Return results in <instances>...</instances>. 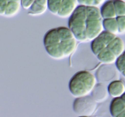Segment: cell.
<instances>
[{
  "mask_svg": "<svg viewBox=\"0 0 125 117\" xmlns=\"http://www.w3.org/2000/svg\"><path fill=\"white\" fill-rule=\"evenodd\" d=\"M103 20L98 7L79 4L69 17L68 25L78 41L85 43L104 31Z\"/></svg>",
  "mask_w": 125,
  "mask_h": 117,
  "instance_id": "6da1fadb",
  "label": "cell"
},
{
  "mask_svg": "<svg viewBox=\"0 0 125 117\" xmlns=\"http://www.w3.org/2000/svg\"><path fill=\"white\" fill-rule=\"evenodd\" d=\"M43 45L51 58L62 60L74 53L78 40L68 27L60 26L46 32L43 37Z\"/></svg>",
  "mask_w": 125,
  "mask_h": 117,
  "instance_id": "7a4b0ae2",
  "label": "cell"
},
{
  "mask_svg": "<svg viewBox=\"0 0 125 117\" xmlns=\"http://www.w3.org/2000/svg\"><path fill=\"white\" fill-rule=\"evenodd\" d=\"M90 49L101 63L113 64L124 52L125 44L122 38L104 30L92 41Z\"/></svg>",
  "mask_w": 125,
  "mask_h": 117,
  "instance_id": "3957f363",
  "label": "cell"
},
{
  "mask_svg": "<svg viewBox=\"0 0 125 117\" xmlns=\"http://www.w3.org/2000/svg\"><path fill=\"white\" fill-rule=\"evenodd\" d=\"M96 84L97 80L94 74L87 70H81L71 78L68 88L71 94L78 98L91 94Z\"/></svg>",
  "mask_w": 125,
  "mask_h": 117,
  "instance_id": "277c9868",
  "label": "cell"
},
{
  "mask_svg": "<svg viewBox=\"0 0 125 117\" xmlns=\"http://www.w3.org/2000/svg\"><path fill=\"white\" fill-rule=\"evenodd\" d=\"M78 4V0H48V10L54 15L69 18Z\"/></svg>",
  "mask_w": 125,
  "mask_h": 117,
  "instance_id": "5b68a950",
  "label": "cell"
},
{
  "mask_svg": "<svg viewBox=\"0 0 125 117\" xmlns=\"http://www.w3.org/2000/svg\"><path fill=\"white\" fill-rule=\"evenodd\" d=\"M96 108L97 102L89 95L76 98L73 104V111L79 116H92Z\"/></svg>",
  "mask_w": 125,
  "mask_h": 117,
  "instance_id": "8992f818",
  "label": "cell"
},
{
  "mask_svg": "<svg viewBox=\"0 0 125 117\" xmlns=\"http://www.w3.org/2000/svg\"><path fill=\"white\" fill-rule=\"evenodd\" d=\"M117 71L118 69L114 67L112 64H103L97 69L95 76L98 83H110L116 80Z\"/></svg>",
  "mask_w": 125,
  "mask_h": 117,
  "instance_id": "52a82bcc",
  "label": "cell"
},
{
  "mask_svg": "<svg viewBox=\"0 0 125 117\" xmlns=\"http://www.w3.org/2000/svg\"><path fill=\"white\" fill-rule=\"evenodd\" d=\"M91 95L97 103L104 102L110 96L106 84L102 83H98L95 85L91 93Z\"/></svg>",
  "mask_w": 125,
  "mask_h": 117,
  "instance_id": "ba28073f",
  "label": "cell"
},
{
  "mask_svg": "<svg viewBox=\"0 0 125 117\" xmlns=\"http://www.w3.org/2000/svg\"><path fill=\"white\" fill-rule=\"evenodd\" d=\"M108 92L113 98L120 97L125 93V84L121 80H115L109 83Z\"/></svg>",
  "mask_w": 125,
  "mask_h": 117,
  "instance_id": "9c48e42d",
  "label": "cell"
},
{
  "mask_svg": "<svg viewBox=\"0 0 125 117\" xmlns=\"http://www.w3.org/2000/svg\"><path fill=\"white\" fill-rule=\"evenodd\" d=\"M48 8V0H35L29 9L28 14L32 16L42 15Z\"/></svg>",
  "mask_w": 125,
  "mask_h": 117,
  "instance_id": "30bf717a",
  "label": "cell"
},
{
  "mask_svg": "<svg viewBox=\"0 0 125 117\" xmlns=\"http://www.w3.org/2000/svg\"><path fill=\"white\" fill-rule=\"evenodd\" d=\"M100 13L103 19L117 18L114 0H109L104 2L100 8Z\"/></svg>",
  "mask_w": 125,
  "mask_h": 117,
  "instance_id": "8fae6325",
  "label": "cell"
},
{
  "mask_svg": "<svg viewBox=\"0 0 125 117\" xmlns=\"http://www.w3.org/2000/svg\"><path fill=\"white\" fill-rule=\"evenodd\" d=\"M104 30L108 32L117 35L119 34L118 23L115 18H107L103 20Z\"/></svg>",
  "mask_w": 125,
  "mask_h": 117,
  "instance_id": "7c38bea8",
  "label": "cell"
},
{
  "mask_svg": "<svg viewBox=\"0 0 125 117\" xmlns=\"http://www.w3.org/2000/svg\"><path fill=\"white\" fill-rule=\"evenodd\" d=\"M21 6V1H10L7 4L4 16L9 18L15 17L19 13Z\"/></svg>",
  "mask_w": 125,
  "mask_h": 117,
  "instance_id": "4fadbf2b",
  "label": "cell"
},
{
  "mask_svg": "<svg viewBox=\"0 0 125 117\" xmlns=\"http://www.w3.org/2000/svg\"><path fill=\"white\" fill-rule=\"evenodd\" d=\"M115 64L118 72L125 78V50L118 57Z\"/></svg>",
  "mask_w": 125,
  "mask_h": 117,
  "instance_id": "5bb4252c",
  "label": "cell"
},
{
  "mask_svg": "<svg viewBox=\"0 0 125 117\" xmlns=\"http://www.w3.org/2000/svg\"><path fill=\"white\" fill-rule=\"evenodd\" d=\"M117 17L125 16V1L123 0H114Z\"/></svg>",
  "mask_w": 125,
  "mask_h": 117,
  "instance_id": "9a60e30c",
  "label": "cell"
},
{
  "mask_svg": "<svg viewBox=\"0 0 125 117\" xmlns=\"http://www.w3.org/2000/svg\"><path fill=\"white\" fill-rule=\"evenodd\" d=\"M78 3L80 5H84L87 6H95L99 7L101 6L106 0H78Z\"/></svg>",
  "mask_w": 125,
  "mask_h": 117,
  "instance_id": "2e32d148",
  "label": "cell"
},
{
  "mask_svg": "<svg viewBox=\"0 0 125 117\" xmlns=\"http://www.w3.org/2000/svg\"><path fill=\"white\" fill-rule=\"evenodd\" d=\"M116 19L118 23L119 34L125 33V16L117 17Z\"/></svg>",
  "mask_w": 125,
  "mask_h": 117,
  "instance_id": "e0dca14e",
  "label": "cell"
},
{
  "mask_svg": "<svg viewBox=\"0 0 125 117\" xmlns=\"http://www.w3.org/2000/svg\"><path fill=\"white\" fill-rule=\"evenodd\" d=\"M34 1L35 0H21V5L24 9L29 10Z\"/></svg>",
  "mask_w": 125,
  "mask_h": 117,
  "instance_id": "ac0fdd59",
  "label": "cell"
},
{
  "mask_svg": "<svg viewBox=\"0 0 125 117\" xmlns=\"http://www.w3.org/2000/svg\"><path fill=\"white\" fill-rule=\"evenodd\" d=\"M10 1L7 0H0V15H4L5 11L8 3Z\"/></svg>",
  "mask_w": 125,
  "mask_h": 117,
  "instance_id": "d6986e66",
  "label": "cell"
},
{
  "mask_svg": "<svg viewBox=\"0 0 125 117\" xmlns=\"http://www.w3.org/2000/svg\"><path fill=\"white\" fill-rule=\"evenodd\" d=\"M122 98H123V99L125 101V93H124V94L122 96Z\"/></svg>",
  "mask_w": 125,
  "mask_h": 117,
  "instance_id": "ffe728a7",
  "label": "cell"
},
{
  "mask_svg": "<svg viewBox=\"0 0 125 117\" xmlns=\"http://www.w3.org/2000/svg\"><path fill=\"white\" fill-rule=\"evenodd\" d=\"M123 1H125V0H123Z\"/></svg>",
  "mask_w": 125,
  "mask_h": 117,
  "instance_id": "44dd1931",
  "label": "cell"
}]
</instances>
